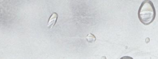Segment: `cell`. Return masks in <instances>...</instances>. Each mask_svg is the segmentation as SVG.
<instances>
[{
	"label": "cell",
	"mask_w": 158,
	"mask_h": 59,
	"mask_svg": "<svg viewBox=\"0 0 158 59\" xmlns=\"http://www.w3.org/2000/svg\"><path fill=\"white\" fill-rule=\"evenodd\" d=\"M86 39L88 42L91 43H94V42L96 41V39L95 36L94 35H93V34H91V33L88 34V35L86 36Z\"/></svg>",
	"instance_id": "3957f363"
},
{
	"label": "cell",
	"mask_w": 158,
	"mask_h": 59,
	"mask_svg": "<svg viewBox=\"0 0 158 59\" xmlns=\"http://www.w3.org/2000/svg\"><path fill=\"white\" fill-rule=\"evenodd\" d=\"M138 18L146 25H148L155 20L156 11L153 2L151 1H145L142 2L138 13Z\"/></svg>",
	"instance_id": "6da1fadb"
},
{
	"label": "cell",
	"mask_w": 158,
	"mask_h": 59,
	"mask_svg": "<svg viewBox=\"0 0 158 59\" xmlns=\"http://www.w3.org/2000/svg\"><path fill=\"white\" fill-rule=\"evenodd\" d=\"M57 18H58V14L56 13H53L48 20V24H47V27L48 28H52L54 26L57 22Z\"/></svg>",
	"instance_id": "7a4b0ae2"
}]
</instances>
